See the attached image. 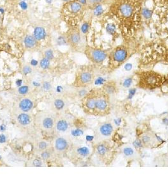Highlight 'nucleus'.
<instances>
[{
    "label": "nucleus",
    "mask_w": 168,
    "mask_h": 189,
    "mask_svg": "<svg viewBox=\"0 0 168 189\" xmlns=\"http://www.w3.org/2000/svg\"><path fill=\"white\" fill-rule=\"evenodd\" d=\"M87 93H88V91L85 89H82L81 90L79 91V93H78V95L80 97H84L85 96L87 95Z\"/></svg>",
    "instance_id": "nucleus-46"
},
{
    "label": "nucleus",
    "mask_w": 168,
    "mask_h": 189,
    "mask_svg": "<svg viewBox=\"0 0 168 189\" xmlns=\"http://www.w3.org/2000/svg\"><path fill=\"white\" fill-rule=\"evenodd\" d=\"M24 1H25V0H24Z\"/></svg>",
    "instance_id": "nucleus-59"
},
{
    "label": "nucleus",
    "mask_w": 168,
    "mask_h": 189,
    "mask_svg": "<svg viewBox=\"0 0 168 189\" xmlns=\"http://www.w3.org/2000/svg\"><path fill=\"white\" fill-rule=\"evenodd\" d=\"M0 13H1V14H4V13H5V9L0 7Z\"/></svg>",
    "instance_id": "nucleus-56"
},
{
    "label": "nucleus",
    "mask_w": 168,
    "mask_h": 189,
    "mask_svg": "<svg viewBox=\"0 0 168 189\" xmlns=\"http://www.w3.org/2000/svg\"><path fill=\"white\" fill-rule=\"evenodd\" d=\"M33 85L35 86H37V87L41 86V83H39L37 82V81H34V82H33Z\"/></svg>",
    "instance_id": "nucleus-55"
},
{
    "label": "nucleus",
    "mask_w": 168,
    "mask_h": 189,
    "mask_svg": "<svg viewBox=\"0 0 168 189\" xmlns=\"http://www.w3.org/2000/svg\"><path fill=\"white\" fill-rule=\"evenodd\" d=\"M37 148L39 149V150H40L41 151L46 150V149H47L48 148V143L45 141H41V142H39L38 143Z\"/></svg>",
    "instance_id": "nucleus-32"
},
{
    "label": "nucleus",
    "mask_w": 168,
    "mask_h": 189,
    "mask_svg": "<svg viewBox=\"0 0 168 189\" xmlns=\"http://www.w3.org/2000/svg\"><path fill=\"white\" fill-rule=\"evenodd\" d=\"M52 86L51 85V83L48 81H45V82L43 83L42 84V88L45 91L47 92V91H50L51 89Z\"/></svg>",
    "instance_id": "nucleus-43"
},
{
    "label": "nucleus",
    "mask_w": 168,
    "mask_h": 189,
    "mask_svg": "<svg viewBox=\"0 0 168 189\" xmlns=\"http://www.w3.org/2000/svg\"><path fill=\"white\" fill-rule=\"evenodd\" d=\"M155 138H156L157 141H158V142H161V143H163V142H165L164 140L162 138H161V136L159 135H157V134H155Z\"/></svg>",
    "instance_id": "nucleus-50"
},
{
    "label": "nucleus",
    "mask_w": 168,
    "mask_h": 189,
    "mask_svg": "<svg viewBox=\"0 0 168 189\" xmlns=\"http://www.w3.org/2000/svg\"><path fill=\"white\" fill-rule=\"evenodd\" d=\"M83 6L80 3L78 2L77 1H73L70 3L69 8L70 10L73 14H77L80 13L82 10Z\"/></svg>",
    "instance_id": "nucleus-20"
},
{
    "label": "nucleus",
    "mask_w": 168,
    "mask_h": 189,
    "mask_svg": "<svg viewBox=\"0 0 168 189\" xmlns=\"http://www.w3.org/2000/svg\"><path fill=\"white\" fill-rule=\"evenodd\" d=\"M32 165L35 167H40L42 166L43 163H42L41 160H39V159H34L32 161Z\"/></svg>",
    "instance_id": "nucleus-40"
},
{
    "label": "nucleus",
    "mask_w": 168,
    "mask_h": 189,
    "mask_svg": "<svg viewBox=\"0 0 168 189\" xmlns=\"http://www.w3.org/2000/svg\"><path fill=\"white\" fill-rule=\"evenodd\" d=\"M133 144L134 148H137V149H140V148H142L143 147V144L142 141H141V139H139L135 140L133 142V144Z\"/></svg>",
    "instance_id": "nucleus-37"
},
{
    "label": "nucleus",
    "mask_w": 168,
    "mask_h": 189,
    "mask_svg": "<svg viewBox=\"0 0 168 189\" xmlns=\"http://www.w3.org/2000/svg\"><path fill=\"white\" fill-rule=\"evenodd\" d=\"M114 47L108 56V63L111 68H116L126 62L130 54L128 42Z\"/></svg>",
    "instance_id": "nucleus-3"
},
{
    "label": "nucleus",
    "mask_w": 168,
    "mask_h": 189,
    "mask_svg": "<svg viewBox=\"0 0 168 189\" xmlns=\"http://www.w3.org/2000/svg\"><path fill=\"white\" fill-rule=\"evenodd\" d=\"M162 76L154 71L143 72L140 74V86L143 88L154 89L161 85Z\"/></svg>",
    "instance_id": "nucleus-4"
},
{
    "label": "nucleus",
    "mask_w": 168,
    "mask_h": 189,
    "mask_svg": "<svg viewBox=\"0 0 168 189\" xmlns=\"http://www.w3.org/2000/svg\"><path fill=\"white\" fill-rule=\"evenodd\" d=\"M141 141H142L143 145L148 144H149L152 141L151 136L150 135H149V134H143L142 136Z\"/></svg>",
    "instance_id": "nucleus-33"
},
{
    "label": "nucleus",
    "mask_w": 168,
    "mask_h": 189,
    "mask_svg": "<svg viewBox=\"0 0 168 189\" xmlns=\"http://www.w3.org/2000/svg\"><path fill=\"white\" fill-rule=\"evenodd\" d=\"M109 96L104 92L100 93L98 96L95 97V112L99 115H107L109 112Z\"/></svg>",
    "instance_id": "nucleus-7"
},
{
    "label": "nucleus",
    "mask_w": 168,
    "mask_h": 189,
    "mask_svg": "<svg viewBox=\"0 0 168 189\" xmlns=\"http://www.w3.org/2000/svg\"><path fill=\"white\" fill-rule=\"evenodd\" d=\"M114 124L117 127H119V126H121V123H122V119L120 117H118V118H116V119H114Z\"/></svg>",
    "instance_id": "nucleus-45"
},
{
    "label": "nucleus",
    "mask_w": 168,
    "mask_h": 189,
    "mask_svg": "<svg viewBox=\"0 0 168 189\" xmlns=\"http://www.w3.org/2000/svg\"><path fill=\"white\" fill-rule=\"evenodd\" d=\"M37 41V40L35 39L33 35H26L25 39H24V44L26 48L32 49L36 46Z\"/></svg>",
    "instance_id": "nucleus-19"
},
{
    "label": "nucleus",
    "mask_w": 168,
    "mask_h": 189,
    "mask_svg": "<svg viewBox=\"0 0 168 189\" xmlns=\"http://www.w3.org/2000/svg\"><path fill=\"white\" fill-rule=\"evenodd\" d=\"M6 141V137L5 134H0V143H5Z\"/></svg>",
    "instance_id": "nucleus-47"
},
{
    "label": "nucleus",
    "mask_w": 168,
    "mask_h": 189,
    "mask_svg": "<svg viewBox=\"0 0 168 189\" xmlns=\"http://www.w3.org/2000/svg\"><path fill=\"white\" fill-rule=\"evenodd\" d=\"M133 82V77H127L123 80V86L125 88H130L132 85Z\"/></svg>",
    "instance_id": "nucleus-29"
},
{
    "label": "nucleus",
    "mask_w": 168,
    "mask_h": 189,
    "mask_svg": "<svg viewBox=\"0 0 168 189\" xmlns=\"http://www.w3.org/2000/svg\"><path fill=\"white\" fill-rule=\"evenodd\" d=\"M145 0H113L105 14L115 20L125 42H132L143 27L142 8Z\"/></svg>",
    "instance_id": "nucleus-1"
},
{
    "label": "nucleus",
    "mask_w": 168,
    "mask_h": 189,
    "mask_svg": "<svg viewBox=\"0 0 168 189\" xmlns=\"http://www.w3.org/2000/svg\"><path fill=\"white\" fill-rule=\"evenodd\" d=\"M28 90L29 88L28 86H21L18 88V93L21 95H25L28 93Z\"/></svg>",
    "instance_id": "nucleus-39"
},
{
    "label": "nucleus",
    "mask_w": 168,
    "mask_h": 189,
    "mask_svg": "<svg viewBox=\"0 0 168 189\" xmlns=\"http://www.w3.org/2000/svg\"><path fill=\"white\" fill-rule=\"evenodd\" d=\"M68 39H66V37L63 35H60L57 38L56 40V43L58 46H65L68 43Z\"/></svg>",
    "instance_id": "nucleus-31"
},
{
    "label": "nucleus",
    "mask_w": 168,
    "mask_h": 189,
    "mask_svg": "<svg viewBox=\"0 0 168 189\" xmlns=\"http://www.w3.org/2000/svg\"><path fill=\"white\" fill-rule=\"evenodd\" d=\"M55 122L54 117L50 113L41 112L37 115V125L45 131H51L55 126Z\"/></svg>",
    "instance_id": "nucleus-5"
},
{
    "label": "nucleus",
    "mask_w": 168,
    "mask_h": 189,
    "mask_svg": "<svg viewBox=\"0 0 168 189\" xmlns=\"http://www.w3.org/2000/svg\"><path fill=\"white\" fill-rule=\"evenodd\" d=\"M95 102H96V98L95 96L89 97L85 101V107L88 110L95 112Z\"/></svg>",
    "instance_id": "nucleus-22"
},
{
    "label": "nucleus",
    "mask_w": 168,
    "mask_h": 189,
    "mask_svg": "<svg viewBox=\"0 0 168 189\" xmlns=\"http://www.w3.org/2000/svg\"><path fill=\"white\" fill-rule=\"evenodd\" d=\"M44 57L49 60H52L54 58V53H53V50L51 49H46L44 52Z\"/></svg>",
    "instance_id": "nucleus-35"
},
{
    "label": "nucleus",
    "mask_w": 168,
    "mask_h": 189,
    "mask_svg": "<svg viewBox=\"0 0 168 189\" xmlns=\"http://www.w3.org/2000/svg\"><path fill=\"white\" fill-rule=\"evenodd\" d=\"M113 0H87V5L90 7H94L97 4H104L109 5Z\"/></svg>",
    "instance_id": "nucleus-23"
},
{
    "label": "nucleus",
    "mask_w": 168,
    "mask_h": 189,
    "mask_svg": "<svg viewBox=\"0 0 168 189\" xmlns=\"http://www.w3.org/2000/svg\"><path fill=\"white\" fill-rule=\"evenodd\" d=\"M34 103L31 99L25 98L22 99L18 103V108L22 112H29L33 108Z\"/></svg>",
    "instance_id": "nucleus-12"
},
{
    "label": "nucleus",
    "mask_w": 168,
    "mask_h": 189,
    "mask_svg": "<svg viewBox=\"0 0 168 189\" xmlns=\"http://www.w3.org/2000/svg\"><path fill=\"white\" fill-rule=\"evenodd\" d=\"M63 1H65V2H71L72 0H63Z\"/></svg>",
    "instance_id": "nucleus-58"
},
{
    "label": "nucleus",
    "mask_w": 168,
    "mask_h": 189,
    "mask_svg": "<svg viewBox=\"0 0 168 189\" xmlns=\"http://www.w3.org/2000/svg\"><path fill=\"white\" fill-rule=\"evenodd\" d=\"M30 64H31V65L32 66L35 67V66H37L38 65V64H39V62H38V61H37L36 59H32V60L31 61V62H30Z\"/></svg>",
    "instance_id": "nucleus-48"
},
{
    "label": "nucleus",
    "mask_w": 168,
    "mask_h": 189,
    "mask_svg": "<svg viewBox=\"0 0 168 189\" xmlns=\"http://www.w3.org/2000/svg\"><path fill=\"white\" fill-rule=\"evenodd\" d=\"M133 69V64L131 62H126L125 65H124V69L126 71H130Z\"/></svg>",
    "instance_id": "nucleus-44"
},
{
    "label": "nucleus",
    "mask_w": 168,
    "mask_h": 189,
    "mask_svg": "<svg viewBox=\"0 0 168 189\" xmlns=\"http://www.w3.org/2000/svg\"><path fill=\"white\" fill-rule=\"evenodd\" d=\"M154 13L151 22L157 34L168 37V0H153Z\"/></svg>",
    "instance_id": "nucleus-2"
},
{
    "label": "nucleus",
    "mask_w": 168,
    "mask_h": 189,
    "mask_svg": "<svg viewBox=\"0 0 168 189\" xmlns=\"http://www.w3.org/2000/svg\"><path fill=\"white\" fill-rule=\"evenodd\" d=\"M93 80V74L91 72L85 71L82 72L79 76V81L82 85H88Z\"/></svg>",
    "instance_id": "nucleus-14"
},
{
    "label": "nucleus",
    "mask_w": 168,
    "mask_h": 189,
    "mask_svg": "<svg viewBox=\"0 0 168 189\" xmlns=\"http://www.w3.org/2000/svg\"><path fill=\"white\" fill-rule=\"evenodd\" d=\"M104 15L106 17V20H105L106 23L104 24L106 33L109 36L112 37L113 40H115L121 35L118 24L116 22L115 20H113L112 18L109 17L107 15L104 14Z\"/></svg>",
    "instance_id": "nucleus-8"
},
{
    "label": "nucleus",
    "mask_w": 168,
    "mask_h": 189,
    "mask_svg": "<svg viewBox=\"0 0 168 189\" xmlns=\"http://www.w3.org/2000/svg\"><path fill=\"white\" fill-rule=\"evenodd\" d=\"M41 157L44 160H47L51 157V153L47 149L44 151H42L41 152Z\"/></svg>",
    "instance_id": "nucleus-38"
},
{
    "label": "nucleus",
    "mask_w": 168,
    "mask_h": 189,
    "mask_svg": "<svg viewBox=\"0 0 168 189\" xmlns=\"http://www.w3.org/2000/svg\"><path fill=\"white\" fill-rule=\"evenodd\" d=\"M107 81V80L104 77L99 76L94 80V85L95 86H103Z\"/></svg>",
    "instance_id": "nucleus-30"
},
{
    "label": "nucleus",
    "mask_w": 168,
    "mask_h": 189,
    "mask_svg": "<svg viewBox=\"0 0 168 189\" xmlns=\"http://www.w3.org/2000/svg\"><path fill=\"white\" fill-rule=\"evenodd\" d=\"M78 3H80L82 6H87V0H76Z\"/></svg>",
    "instance_id": "nucleus-51"
},
{
    "label": "nucleus",
    "mask_w": 168,
    "mask_h": 189,
    "mask_svg": "<svg viewBox=\"0 0 168 189\" xmlns=\"http://www.w3.org/2000/svg\"><path fill=\"white\" fill-rule=\"evenodd\" d=\"M71 134H72V135L74 137H79L84 134V131H83V130H82V129L77 128L72 130V131H71Z\"/></svg>",
    "instance_id": "nucleus-36"
},
{
    "label": "nucleus",
    "mask_w": 168,
    "mask_h": 189,
    "mask_svg": "<svg viewBox=\"0 0 168 189\" xmlns=\"http://www.w3.org/2000/svg\"><path fill=\"white\" fill-rule=\"evenodd\" d=\"M162 122L164 125L168 126V118L167 117H164L162 119Z\"/></svg>",
    "instance_id": "nucleus-52"
},
{
    "label": "nucleus",
    "mask_w": 168,
    "mask_h": 189,
    "mask_svg": "<svg viewBox=\"0 0 168 189\" xmlns=\"http://www.w3.org/2000/svg\"><path fill=\"white\" fill-rule=\"evenodd\" d=\"M19 6H20V8H21L22 10H27L28 9V4L24 0H22L19 2Z\"/></svg>",
    "instance_id": "nucleus-42"
},
{
    "label": "nucleus",
    "mask_w": 168,
    "mask_h": 189,
    "mask_svg": "<svg viewBox=\"0 0 168 189\" xmlns=\"http://www.w3.org/2000/svg\"><path fill=\"white\" fill-rule=\"evenodd\" d=\"M50 60L48 59L43 58L40 61V66L42 69H47L50 68Z\"/></svg>",
    "instance_id": "nucleus-27"
},
{
    "label": "nucleus",
    "mask_w": 168,
    "mask_h": 189,
    "mask_svg": "<svg viewBox=\"0 0 168 189\" xmlns=\"http://www.w3.org/2000/svg\"><path fill=\"white\" fill-rule=\"evenodd\" d=\"M109 151V146L107 144L101 143L96 146V153L99 156L104 157Z\"/></svg>",
    "instance_id": "nucleus-18"
},
{
    "label": "nucleus",
    "mask_w": 168,
    "mask_h": 189,
    "mask_svg": "<svg viewBox=\"0 0 168 189\" xmlns=\"http://www.w3.org/2000/svg\"><path fill=\"white\" fill-rule=\"evenodd\" d=\"M136 88H130L128 91V96H127V99L129 100H131L132 99H133V98L134 97L136 93Z\"/></svg>",
    "instance_id": "nucleus-34"
},
{
    "label": "nucleus",
    "mask_w": 168,
    "mask_h": 189,
    "mask_svg": "<svg viewBox=\"0 0 168 189\" xmlns=\"http://www.w3.org/2000/svg\"><path fill=\"white\" fill-rule=\"evenodd\" d=\"M90 26H91V25H90L89 22L84 21L81 25V27H80V32H81V33L84 35L87 34L88 32V31H89Z\"/></svg>",
    "instance_id": "nucleus-26"
},
{
    "label": "nucleus",
    "mask_w": 168,
    "mask_h": 189,
    "mask_svg": "<svg viewBox=\"0 0 168 189\" xmlns=\"http://www.w3.org/2000/svg\"><path fill=\"white\" fill-rule=\"evenodd\" d=\"M53 106L57 110H61L63 109L65 106V101L61 98L55 99L53 102Z\"/></svg>",
    "instance_id": "nucleus-25"
},
{
    "label": "nucleus",
    "mask_w": 168,
    "mask_h": 189,
    "mask_svg": "<svg viewBox=\"0 0 168 189\" xmlns=\"http://www.w3.org/2000/svg\"><path fill=\"white\" fill-rule=\"evenodd\" d=\"M82 41V36L80 32L77 30L73 31L69 35L68 38V42L73 46H77Z\"/></svg>",
    "instance_id": "nucleus-13"
},
{
    "label": "nucleus",
    "mask_w": 168,
    "mask_h": 189,
    "mask_svg": "<svg viewBox=\"0 0 168 189\" xmlns=\"http://www.w3.org/2000/svg\"><path fill=\"white\" fill-rule=\"evenodd\" d=\"M17 120L19 122V124H20L22 126H27L31 122V117L25 112L19 114L17 117Z\"/></svg>",
    "instance_id": "nucleus-21"
},
{
    "label": "nucleus",
    "mask_w": 168,
    "mask_h": 189,
    "mask_svg": "<svg viewBox=\"0 0 168 189\" xmlns=\"http://www.w3.org/2000/svg\"><path fill=\"white\" fill-rule=\"evenodd\" d=\"M33 36L37 41H40L46 39L47 34L43 27H36L34 30Z\"/></svg>",
    "instance_id": "nucleus-15"
},
{
    "label": "nucleus",
    "mask_w": 168,
    "mask_h": 189,
    "mask_svg": "<svg viewBox=\"0 0 168 189\" xmlns=\"http://www.w3.org/2000/svg\"><path fill=\"white\" fill-rule=\"evenodd\" d=\"M94 136H92V135H87L85 136V139L86 141H88V142H91L94 139Z\"/></svg>",
    "instance_id": "nucleus-49"
},
{
    "label": "nucleus",
    "mask_w": 168,
    "mask_h": 189,
    "mask_svg": "<svg viewBox=\"0 0 168 189\" xmlns=\"http://www.w3.org/2000/svg\"><path fill=\"white\" fill-rule=\"evenodd\" d=\"M76 153L82 158H86L89 156L90 154V149L88 147L82 146L77 148L76 149Z\"/></svg>",
    "instance_id": "nucleus-24"
},
{
    "label": "nucleus",
    "mask_w": 168,
    "mask_h": 189,
    "mask_svg": "<svg viewBox=\"0 0 168 189\" xmlns=\"http://www.w3.org/2000/svg\"><path fill=\"white\" fill-rule=\"evenodd\" d=\"M32 68L30 66H28V65H26V66H24V68H23L22 69V72L23 73H24V74H25V75H27V74H30V73H32Z\"/></svg>",
    "instance_id": "nucleus-41"
},
{
    "label": "nucleus",
    "mask_w": 168,
    "mask_h": 189,
    "mask_svg": "<svg viewBox=\"0 0 168 189\" xmlns=\"http://www.w3.org/2000/svg\"><path fill=\"white\" fill-rule=\"evenodd\" d=\"M69 147V142L64 137H58L54 141V149L59 153L65 152Z\"/></svg>",
    "instance_id": "nucleus-9"
},
{
    "label": "nucleus",
    "mask_w": 168,
    "mask_h": 189,
    "mask_svg": "<svg viewBox=\"0 0 168 189\" xmlns=\"http://www.w3.org/2000/svg\"><path fill=\"white\" fill-rule=\"evenodd\" d=\"M85 54L90 60L97 64L103 63L109 56V54L106 51L91 47H88L86 49Z\"/></svg>",
    "instance_id": "nucleus-6"
},
{
    "label": "nucleus",
    "mask_w": 168,
    "mask_h": 189,
    "mask_svg": "<svg viewBox=\"0 0 168 189\" xmlns=\"http://www.w3.org/2000/svg\"><path fill=\"white\" fill-rule=\"evenodd\" d=\"M56 130L60 133H65L69 129L70 124L68 120L65 119H60L55 122Z\"/></svg>",
    "instance_id": "nucleus-11"
},
{
    "label": "nucleus",
    "mask_w": 168,
    "mask_h": 189,
    "mask_svg": "<svg viewBox=\"0 0 168 189\" xmlns=\"http://www.w3.org/2000/svg\"><path fill=\"white\" fill-rule=\"evenodd\" d=\"M107 5H104V4H97L95 5L94 7L92 8L93 12V15L95 17H100L102 15L106 13L107 12V9H104V6Z\"/></svg>",
    "instance_id": "nucleus-17"
},
{
    "label": "nucleus",
    "mask_w": 168,
    "mask_h": 189,
    "mask_svg": "<svg viewBox=\"0 0 168 189\" xmlns=\"http://www.w3.org/2000/svg\"><path fill=\"white\" fill-rule=\"evenodd\" d=\"M114 127L113 125L109 122H104L99 127V132L104 137L110 136L113 132Z\"/></svg>",
    "instance_id": "nucleus-10"
},
{
    "label": "nucleus",
    "mask_w": 168,
    "mask_h": 189,
    "mask_svg": "<svg viewBox=\"0 0 168 189\" xmlns=\"http://www.w3.org/2000/svg\"><path fill=\"white\" fill-rule=\"evenodd\" d=\"M123 153L125 154V156H127V157H130V156H133L135 153V151L134 149L132 147H125L123 149Z\"/></svg>",
    "instance_id": "nucleus-28"
},
{
    "label": "nucleus",
    "mask_w": 168,
    "mask_h": 189,
    "mask_svg": "<svg viewBox=\"0 0 168 189\" xmlns=\"http://www.w3.org/2000/svg\"><path fill=\"white\" fill-rule=\"evenodd\" d=\"M22 83V80H17V81H16V85H17V86L18 87L21 86Z\"/></svg>",
    "instance_id": "nucleus-53"
},
{
    "label": "nucleus",
    "mask_w": 168,
    "mask_h": 189,
    "mask_svg": "<svg viewBox=\"0 0 168 189\" xmlns=\"http://www.w3.org/2000/svg\"><path fill=\"white\" fill-rule=\"evenodd\" d=\"M6 130V126L4 124H2L0 126V130H1V132H3L5 131V130Z\"/></svg>",
    "instance_id": "nucleus-54"
},
{
    "label": "nucleus",
    "mask_w": 168,
    "mask_h": 189,
    "mask_svg": "<svg viewBox=\"0 0 168 189\" xmlns=\"http://www.w3.org/2000/svg\"><path fill=\"white\" fill-rule=\"evenodd\" d=\"M45 1L47 4H51L53 2V0H45Z\"/></svg>",
    "instance_id": "nucleus-57"
},
{
    "label": "nucleus",
    "mask_w": 168,
    "mask_h": 189,
    "mask_svg": "<svg viewBox=\"0 0 168 189\" xmlns=\"http://www.w3.org/2000/svg\"><path fill=\"white\" fill-rule=\"evenodd\" d=\"M103 86L104 92L108 95H113L116 93V85L115 83L113 82V81H108V82L107 81Z\"/></svg>",
    "instance_id": "nucleus-16"
}]
</instances>
